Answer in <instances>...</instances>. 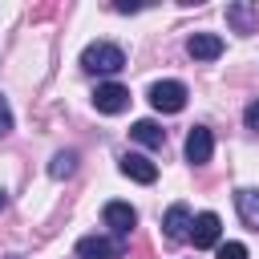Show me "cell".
Instances as JSON below:
<instances>
[{
    "label": "cell",
    "mask_w": 259,
    "mask_h": 259,
    "mask_svg": "<svg viewBox=\"0 0 259 259\" xmlns=\"http://www.w3.org/2000/svg\"><path fill=\"white\" fill-rule=\"evenodd\" d=\"M227 24H231L235 32H255V28H259V4H251V0L227 4Z\"/></svg>",
    "instance_id": "ba28073f"
},
{
    "label": "cell",
    "mask_w": 259,
    "mask_h": 259,
    "mask_svg": "<svg viewBox=\"0 0 259 259\" xmlns=\"http://www.w3.org/2000/svg\"><path fill=\"white\" fill-rule=\"evenodd\" d=\"M81 259H121L125 255V239H109V235H85L77 243Z\"/></svg>",
    "instance_id": "3957f363"
},
{
    "label": "cell",
    "mask_w": 259,
    "mask_h": 259,
    "mask_svg": "<svg viewBox=\"0 0 259 259\" xmlns=\"http://www.w3.org/2000/svg\"><path fill=\"white\" fill-rule=\"evenodd\" d=\"M93 105H97V113H121V109H130V89L117 81H105L93 89Z\"/></svg>",
    "instance_id": "277c9868"
},
{
    "label": "cell",
    "mask_w": 259,
    "mask_h": 259,
    "mask_svg": "<svg viewBox=\"0 0 259 259\" xmlns=\"http://www.w3.org/2000/svg\"><path fill=\"white\" fill-rule=\"evenodd\" d=\"M210 154H214V138H210V130H206V125H194V130L186 134V162L206 166Z\"/></svg>",
    "instance_id": "52a82bcc"
},
{
    "label": "cell",
    "mask_w": 259,
    "mask_h": 259,
    "mask_svg": "<svg viewBox=\"0 0 259 259\" xmlns=\"http://www.w3.org/2000/svg\"><path fill=\"white\" fill-rule=\"evenodd\" d=\"M121 174L134 178V182H142V186H150L158 178V166L150 158H142V154H121Z\"/></svg>",
    "instance_id": "9c48e42d"
},
{
    "label": "cell",
    "mask_w": 259,
    "mask_h": 259,
    "mask_svg": "<svg viewBox=\"0 0 259 259\" xmlns=\"http://www.w3.org/2000/svg\"><path fill=\"white\" fill-rule=\"evenodd\" d=\"M190 206L186 202H174L170 210H166V219H162V227H166V235L170 239H190Z\"/></svg>",
    "instance_id": "8fae6325"
},
{
    "label": "cell",
    "mask_w": 259,
    "mask_h": 259,
    "mask_svg": "<svg viewBox=\"0 0 259 259\" xmlns=\"http://www.w3.org/2000/svg\"><path fill=\"white\" fill-rule=\"evenodd\" d=\"M150 105L158 113H178L186 105V85L182 81H158V85H150Z\"/></svg>",
    "instance_id": "7a4b0ae2"
},
{
    "label": "cell",
    "mask_w": 259,
    "mask_h": 259,
    "mask_svg": "<svg viewBox=\"0 0 259 259\" xmlns=\"http://www.w3.org/2000/svg\"><path fill=\"white\" fill-rule=\"evenodd\" d=\"M130 138L142 142V146H150V150H162V146H166V130H162L158 121H150V117L134 121V125H130Z\"/></svg>",
    "instance_id": "7c38bea8"
},
{
    "label": "cell",
    "mask_w": 259,
    "mask_h": 259,
    "mask_svg": "<svg viewBox=\"0 0 259 259\" xmlns=\"http://www.w3.org/2000/svg\"><path fill=\"white\" fill-rule=\"evenodd\" d=\"M81 69L85 73H121L125 69V53L109 40H93L85 53H81Z\"/></svg>",
    "instance_id": "6da1fadb"
},
{
    "label": "cell",
    "mask_w": 259,
    "mask_h": 259,
    "mask_svg": "<svg viewBox=\"0 0 259 259\" xmlns=\"http://www.w3.org/2000/svg\"><path fill=\"white\" fill-rule=\"evenodd\" d=\"M235 206H239V219H243V227L247 231H259V190H239L235 194Z\"/></svg>",
    "instance_id": "4fadbf2b"
},
{
    "label": "cell",
    "mask_w": 259,
    "mask_h": 259,
    "mask_svg": "<svg viewBox=\"0 0 259 259\" xmlns=\"http://www.w3.org/2000/svg\"><path fill=\"white\" fill-rule=\"evenodd\" d=\"M4 202H8V198H4V190H0V210H4Z\"/></svg>",
    "instance_id": "ac0fdd59"
},
{
    "label": "cell",
    "mask_w": 259,
    "mask_h": 259,
    "mask_svg": "<svg viewBox=\"0 0 259 259\" xmlns=\"http://www.w3.org/2000/svg\"><path fill=\"white\" fill-rule=\"evenodd\" d=\"M73 170H77V154H73V150H61V154L49 162V174H53V178H69Z\"/></svg>",
    "instance_id": "5bb4252c"
},
{
    "label": "cell",
    "mask_w": 259,
    "mask_h": 259,
    "mask_svg": "<svg viewBox=\"0 0 259 259\" xmlns=\"http://www.w3.org/2000/svg\"><path fill=\"white\" fill-rule=\"evenodd\" d=\"M12 134V109H8V101L0 97V138H8Z\"/></svg>",
    "instance_id": "2e32d148"
},
{
    "label": "cell",
    "mask_w": 259,
    "mask_h": 259,
    "mask_svg": "<svg viewBox=\"0 0 259 259\" xmlns=\"http://www.w3.org/2000/svg\"><path fill=\"white\" fill-rule=\"evenodd\" d=\"M219 235H223V223H219L214 210L194 214V223H190V239H194V247H219Z\"/></svg>",
    "instance_id": "8992f818"
},
{
    "label": "cell",
    "mask_w": 259,
    "mask_h": 259,
    "mask_svg": "<svg viewBox=\"0 0 259 259\" xmlns=\"http://www.w3.org/2000/svg\"><path fill=\"white\" fill-rule=\"evenodd\" d=\"M219 259H247L243 243H219Z\"/></svg>",
    "instance_id": "9a60e30c"
},
{
    "label": "cell",
    "mask_w": 259,
    "mask_h": 259,
    "mask_svg": "<svg viewBox=\"0 0 259 259\" xmlns=\"http://www.w3.org/2000/svg\"><path fill=\"white\" fill-rule=\"evenodd\" d=\"M186 53H190L194 61H214V57L223 53V36H214V32H194V36L186 40Z\"/></svg>",
    "instance_id": "30bf717a"
},
{
    "label": "cell",
    "mask_w": 259,
    "mask_h": 259,
    "mask_svg": "<svg viewBox=\"0 0 259 259\" xmlns=\"http://www.w3.org/2000/svg\"><path fill=\"white\" fill-rule=\"evenodd\" d=\"M243 121H247V130H259V97L243 109Z\"/></svg>",
    "instance_id": "e0dca14e"
},
{
    "label": "cell",
    "mask_w": 259,
    "mask_h": 259,
    "mask_svg": "<svg viewBox=\"0 0 259 259\" xmlns=\"http://www.w3.org/2000/svg\"><path fill=\"white\" fill-rule=\"evenodd\" d=\"M101 219H105V227L113 231V239H125V235L134 231V223H138V210H134L130 202H105Z\"/></svg>",
    "instance_id": "5b68a950"
}]
</instances>
